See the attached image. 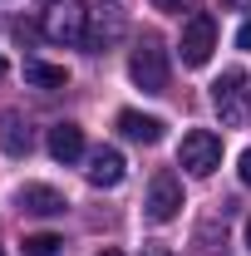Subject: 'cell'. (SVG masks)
Wrapping results in <instances>:
<instances>
[{
    "label": "cell",
    "mask_w": 251,
    "mask_h": 256,
    "mask_svg": "<svg viewBox=\"0 0 251 256\" xmlns=\"http://www.w3.org/2000/svg\"><path fill=\"white\" fill-rule=\"evenodd\" d=\"M212 108L226 128H242L251 118V74L246 69H226L212 84Z\"/></svg>",
    "instance_id": "1"
},
{
    "label": "cell",
    "mask_w": 251,
    "mask_h": 256,
    "mask_svg": "<svg viewBox=\"0 0 251 256\" xmlns=\"http://www.w3.org/2000/svg\"><path fill=\"white\" fill-rule=\"evenodd\" d=\"M128 79H133L143 94H162V89H168V50L158 44L153 34H143V44L133 50V60H128Z\"/></svg>",
    "instance_id": "2"
},
{
    "label": "cell",
    "mask_w": 251,
    "mask_h": 256,
    "mask_svg": "<svg viewBox=\"0 0 251 256\" xmlns=\"http://www.w3.org/2000/svg\"><path fill=\"white\" fill-rule=\"evenodd\" d=\"M178 168H188L192 178H212L222 168V138L212 128H192L182 138V148H178Z\"/></svg>",
    "instance_id": "3"
},
{
    "label": "cell",
    "mask_w": 251,
    "mask_h": 256,
    "mask_svg": "<svg viewBox=\"0 0 251 256\" xmlns=\"http://www.w3.org/2000/svg\"><path fill=\"white\" fill-rule=\"evenodd\" d=\"M182 64L188 69H202V64L212 60V50H217V20L207 15V10H192L188 20H182Z\"/></svg>",
    "instance_id": "4"
},
{
    "label": "cell",
    "mask_w": 251,
    "mask_h": 256,
    "mask_svg": "<svg viewBox=\"0 0 251 256\" xmlns=\"http://www.w3.org/2000/svg\"><path fill=\"white\" fill-rule=\"evenodd\" d=\"M44 34H50L54 44H84V34H89V5H79V0H54V5H50V20H44Z\"/></svg>",
    "instance_id": "5"
},
{
    "label": "cell",
    "mask_w": 251,
    "mask_h": 256,
    "mask_svg": "<svg viewBox=\"0 0 251 256\" xmlns=\"http://www.w3.org/2000/svg\"><path fill=\"white\" fill-rule=\"evenodd\" d=\"M143 212H148V222H172L182 212V182L172 172H153L148 197H143Z\"/></svg>",
    "instance_id": "6"
},
{
    "label": "cell",
    "mask_w": 251,
    "mask_h": 256,
    "mask_svg": "<svg viewBox=\"0 0 251 256\" xmlns=\"http://www.w3.org/2000/svg\"><path fill=\"white\" fill-rule=\"evenodd\" d=\"M89 20H94V30L84 34V44L89 50H108L114 40H124L128 30V20H124V10L118 5H98V10H89Z\"/></svg>",
    "instance_id": "7"
},
{
    "label": "cell",
    "mask_w": 251,
    "mask_h": 256,
    "mask_svg": "<svg viewBox=\"0 0 251 256\" xmlns=\"http://www.w3.org/2000/svg\"><path fill=\"white\" fill-rule=\"evenodd\" d=\"M84 172H89V182H94V188H118V182H124V172H128V162H124L118 148H94Z\"/></svg>",
    "instance_id": "8"
},
{
    "label": "cell",
    "mask_w": 251,
    "mask_h": 256,
    "mask_svg": "<svg viewBox=\"0 0 251 256\" xmlns=\"http://www.w3.org/2000/svg\"><path fill=\"white\" fill-rule=\"evenodd\" d=\"M162 118H153V114H138V108H124V114H118V133H124V138H133V143H148V148H153V143H162Z\"/></svg>",
    "instance_id": "9"
},
{
    "label": "cell",
    "mask_w": 251,
    "mask_h": 256,
    "mask_svg": "<svg viewBox=\"0 0 251 256\" xmlns=\"http://www.w3.org/2000/svg\"><path fill=\"white\" fill-rule=\"evenodd\" d=\"M50 158L54 162H79L84 158V128L79 124H54L50 128Z\"/></svg>",
    "instance_id": "10"
},
{
    "label": "cell",
    "mask_w": 251,
    "mask_h": 256,
    "mask_svg": "<svg viewBox=\"0 0 251 256\" xmlns=\"http://www.w3.org/2000/svg\"><path fill=\"white\" fill-rule=\"evenodd\" d=\"M15 202H20L25 212H34V217H60V212H64V197L54 188H44V182H25Z\"/></svg>",
    "instance_id": "11"
},
{
    "label": "cell",
    "mask_w": 251,
    "mask_h": 256,
    "mask_svg": "<svg viewBox=\"0 0 251 256\" xmlns=\"http://www.w3.org/2000/svg\"><path fill=\"white\" fill-rule=\"evenodd\" d=\"M0 148H5L10 158H25V153H30V124H25L20 114H5V118H0Z\"/></svg>",
    "instance_id": "12"
},
{
    "label": "cell",
    "mask_w": 251,
    "mask_h": 256,
    "mask_svg": "<svg viewBox=\"0 0 251 256\" xmlns=\"http://www.w3.org/2000/svg\"><path fill=\"white\" fill-rule=\"evenodd\" d=\"M25 79H30L34 89H64L69 84V74H64L60 64H44V60H25Z\"/></svg>",
    "instance_id": "13"
},
{
    "label": "cell",
    "mask_w": 251,
    "mask_h": 256,
    "mask_svg": "<svg viewBox=\"0 0 251 256\" xmlns=\"http://www.w3.org/2000/svg\"><path fill=\"white\" fill-rule=\"evenodd\" d=\"M60 236L54 232H34V236H25V256H60Z\"/></svg>",
    "instance_id": "14"
},
{
    "label": "cell",
    "mask_w": 251,
    "mask_h": 256,
    "mask_svg": "<svg viewBox=\"0 0 251 256\" xmlns=\"http://www.w3.org/2000/svg\"><path fill=\"white\" fill-rule=\"evenodd\" d=\"M153 5H158V10H172V15H178V10H188L192 0H153Z\"/></svg>",
    "instance_id": "15"
},
{
    "label": "cell",
    "mask_w": 251,
    "mask_h": 256,
    "mask_svg": "<svg viewBox=\"0 0 251 256\" xmlns=\"http://www.w3.org/2000/svg\"><path fill=\"white\" fill-rule=\"evenodd\" d=\"M236 44H242V50H251V20L242 25V30H236Z\"/></svg>",
    "instance_id": "16"
},
{
    "label": "cell",
    "mask_w": 251,
    "mask_h": 256,
    "mask_svg": "<svg viewBox=\"0 0 251 256\" xmlns=\"http://www.w3.org/2000/svg\"><path fill=\"white\" fill-rule=\"evenodd\" d=\"M242 182H246V188H251V148H246V153H242Z\"/></svg>",
    "instance_id": "17"
},
{
    "label": "cell",
    "mask_w": 251,
    "mask_h": 256,
    "mask_svg": "<svg viewBox=\"0 0 251 256\" xmlns=\"http://www.w3.org/2000/svg\"><path fill=\"white\" fill-rule=\"evenodd\" d=\"M98 256H124V252H98Z\"/></svg>",
    "instance_id": "18"
},
{
    "label": "cell",
    "mask_w": 251,
    "mask_h": 256,
    "mask_svg": "<svg viewBox=\"0 0 251 256\" xmlns=\"http://www.w3.org/2000/svg\"><path fill=\"white\" fill-rule=\"evenodd\" d=\"M148 256H168V252H158V246H153V252H148Z\"/></svg>",
    "instance_id": "19"
},
{
    "label": "cell",
    "mask_w": 251,
    "mask_h": 256,
    "mask_svg": "<svg viewBox=\"0 0 251 256\" xmlns=\"http://www.w3.org/2000/svg\"><path fill=\"white\" fill-rule=\"evenodd\" d=\"M246 246H251V222H246Z\"/></svg>",
    "instance_id": "20"
},
{
    "label": "cell",
    "mask_w": 251,
    "mask_h": 256,
    "mask_svg": "<svg viewBox=\"0 0 251 256\" xmlns=\"http://www.w3.org/2000/svg\"><path fill=\"white\" fill-rule=\"evenodd\" d=\"M0 74H5V54H0Z\"/></svg>",
    "instance_id": "21"
},
{
    "label": "cell",
    "mask_w": 251,
    "mask_h": 256,
    "mask_svg": "<svg viewBox=\"0 0 251 256\" xmlns=\"http://www.w3.org/2000/svg\"><path fill=\"white\" fill-rule=\"evenodd\" d=\"M226 5H236V0H226Z\"/></svg>",
    "instance_id": "22"
},
{
    "label": "cell",
    "mask_w": 251,
    "mask_h": 256,
    "mask_svg": "<svg viewBox=\"0 0 251 256\" xmlns=\"http://www.w3.org/2000/svg\"><path fill=\"white\" fill-rule=\"evenodd\" d=\"M50 5H54V0H50Z\"/></svg>",
    "instance_id": "23"
},
{
    "label": "cell",
    "mask_w": 251,
    "mask_h": 256,
    "mask_svg": "<svg viewBox=\"0 0 251 256\" xmlns=\"http://www.w3.org/2000/svg\"><path fill=\"white\" fill-rule=\"evenodd\" d=\"M0 256H5V252H0Z\"/></svg>",
    "instance_id": "24"
}]
</instances>
